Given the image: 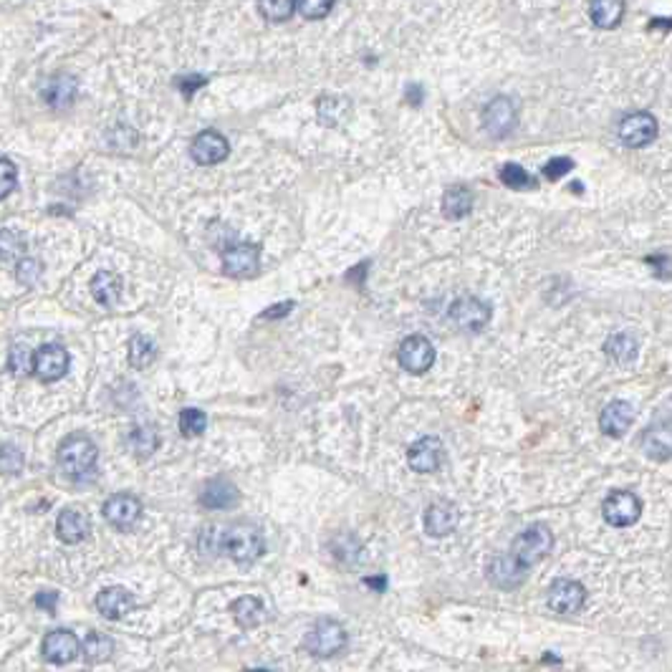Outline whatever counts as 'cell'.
Masks as SVG:
<instances>
[{
    "instance_id": "1",
    "label": "cell",
    "mask_w": 672,
    "mask_h": 672,
    "mask_svg": "<svg viewBox=\"0 0 672 672\" xmlns=\"http://www.w3.org/2000/svg\"><path fill=\"white\" fill-rule=\"evenodd\" d=\"M220 551H225L235 563L248 566L258 562L266 551V536L255 523H233L231 529L220 531Z\"/></svg>"
},
{
    "instance_id": "2",
    "label": "cell",
    "mask_w": 672,
    "mask_h": 672,
    "mask_svg": "<svg viewBox=\"0 0 672 672\" xmlns=\"http://www.w3.org/2000/svg\"><path fill=\"white\" fill-rule=\"evenodd\" d=\"M96 457H99V450H96L94 442L78 433L69 435L59 448V466L74 481H86L94 475Z\"/></svg>"
},
{
    "instance_id": "3",
    "label": "cell",
    "mask_w": 672,
    "mask_h": 672,
    "mask_svg": "<svg viewBox=\"0 0 672 672\" xmlns=\"http://www.w3.org/2000/svg\"><path fill=\"white\" fill-rule=\"evenodd\" d=\"M551 551H554V533L548 531V526H544V523H536V526H529L523 533H518L508 556L523 571H529L533 563L544 562Z\"/></svg>"
},
{
    "instance_id": "4",
    "label": "cell",
    "mask_w": 672,
    "mask_h": 672,
    "mask_svg": "<svg viewBox=\"0 0 672 672\" xmlns=\"http://www.w3.org/2000/svg\"><path fill=\"white\" fill-rule=\"evenodd\" d=\"M346 629L336 619H316L313 627L309 629V635H306V640H304V647H306V652L313 657H334L339 655L342 650L346 647Z\"/></svg>"
},
{
    "instance_id": "5",
    "label": "cell",
    "mask_w": 672,
    "mask_h": 672,
    "mask_svg": "<svg viewBox=\"0 0 672 672\" xmlns=\"http://www.w3.org/2000/svg\"><path fill=\"white\" fill-rule=\"evenodd\" d=\"M602 516L614 529H627L642 516V500L632 490H614L602 503Z\"/></svg>"
},
{
    "instance_id": "6",
    "label": "cell",
    "mask_w": 672,
    "mask_h": 672,
    "mask_svg": "<svg viewBox=\"0 0 672 672\" xmlns=\"http://www.w3.org/2000/svg\"><path fill=\"white\" fill-rule=\"evenodd\" d=\"M518 111L508 96H496L483 109V126L493 140H506L516 129Z\"/></svg>"
},
{
    "instance_id": "7",
    "label": "cell",
    "mask_w": 672,
    "mask_h": 672,
    "mask_svg": "<svg viewBox=\"0 0 672 672\" xmlns=\"http://www.w3.org/2000/svg\"><path fill=\"white\" fill-rule=\"evenodd\" d=\"M397 360L402 364V369L412 375H425L433 361H435V349L430 344V339L423 334H412L397 349Z\"/></svg>"
},
{
    "instance_id": "8",
    "label": "cell",
    "mask_w": 672,
    "mask_h": 672,
    "mask_svg": "<svg viewBox=\"0 0 672 672\" xmlns=\"http://www.w3.org/2000/svg\"><path fill=\"white\" fill-rule=\"evenodd\" d=\"M490 316H493L490 306L475 296L457 298L450 306V319L455 321V327L463 328V331H483Z\"/></svg>"
},
{
    "instance_id": "9",
    "label": "cell",
    "mask_w": 672,
    "mask_h": 672,
    "mask_svg": "<svg viewBox=\"0 0 672 672\" xmlns=\"http://www.w3.org/2000/svg\"><path fill=\"white\" fill-rule=\"evenodd\" d=\"M104 518L109 521L114 529L129 531L140 523L142 518V503L132 493H117L104 503Z\"/></svg>"
},
{
    "instance_id": "10",
    "label": "cell",
    "mask_w": 672,
    "mask_h": 672,
    "mask_svg": "<svg viewBox=\"0 0 672 672\" xmlns=\"http://www.w3.org/2000/svg\"><path fill=\"white\" fill-rule=\"evenodd\" d=\"M587 602V589L574 579H556L548 589V607L556 614H577Z\"/></svg>"
},
{
    "instance_id": "11",
    "label": "cell",
    "mask_w": 672,
    "mask_h": 672,
    "mask_svg": "<svg viewBox=\"0 0 672 672\" xmlns=\"http://www.w3.org/2000/svg\"><path fill=\"white\" fill-rule=\"evenodd\" d=\"M258 258H261L258 246L233 243V246L223 250V268L233 279H246V276H253L258 271Z\"/></svg>"
},
{
    "instance_id": "12",
    "label": "cell",
    "mask_w": 672,
    "mask_h": 672,
    "mask_svg": "<svg viewBox=\"0 0 672 672\" xmlns=\"http://www.w3.org/2000/svg\"><path fill=\"white\" fill-rule=\"evenodd\" d=\"M69 352L61 344H46L33 357V372L41 382H56L69 372Z\"/></svg>"
},
{
    "instance_id": "13",
    "label": "cell",
    "mask_w": 672,
    "mask_h": 672,
    "mask_svg": "<svg viewBox=\"0 0 672 672\" xmlns=\"http://www.w3.org/2000/svg\"><path fill=\"white\" fill-rule=\"evenodd\" d=\"M657 137V122L650 111H635L627 114L625 119L619 122V140L625 142L627 147H644Z\"/></svg>"
},
{
    "instance_id": "14",
    "label": "cell",
    "mask_w": 672,
    "mask_h": 672,
    "mask_svg": "<svg viewBox=\"0 0 672 672\" xmlns=\"http://www.w3.org/2000/svg\"><path fill=\"white\" fill-rule=\"evenodd\" d=\"M190 155H192V159L198 162V165H218V162H223L225 157L231 155V144H228V140L220 134V132H215V129H205V132H200L195 140H192V147H190Z\"/></svg>"
},
{
    "instance_id": "15",
    "label": "cell",
    "mask_w": 672,
    "mask_h": 672,
    "mask_svg": "<svg viewBox=\"0 0 672 672\" xmlns=\"http://www.w3.org/2000/svg\"><path fill=\"white\" fill-rule=\"evenodd\" d=\"M41 652H44L46 662H51V665H66V662L77 660V655L81 652V642H78L74 632L56 629V632H48L46 635Z\"/></svg>"
},
{
    "instance_id": "16",
    "label": "cell",
    "mask_w": 672,
    "mask_h": 672,
    "mask_svg": "<svg viewBox=\"0 0 672 672\" xmlns=\"http://www.w3.org/2000/svg\"><path fill=\"white\" fill-rule=\"evenodd\" d=\"M240 500V490L235 488L228 478H213L203 485L200 490V506L210 508V511H228L235 508Z\"/></svg>"
},
{
    "instance_id": "17",
    "label": "cell",
    "mask_w": 672,
    "mask_h": 672,
    "mask_svg": "<svg viewBox=\"0 0 672 672\" xmlns=\"http://www.w3.org/2000/svg\"><path fill=\"white\" fill-rule=\"evenodd\" d=\"M635 420V407L625 402V400H614L610 405L602 409L599 415V427L607 438H622L627 430L632 427Z\"/></svg>"
},
{
    "instance_id": "18",
    "label": "cell",
    "mask_w": 672,
    "mask_h": 672,
    "mask_svg": "<svg viewBox=\"0 0 672 672\" xmlns=\"http://www.w3.org/2000/svg\"><path fill=\"white\" fill-rule=\"evenodd\" d=\"M442 460V442L438 438H420L407 453V463L415 473H435Z\"/></svg>"
},
{
    "instance_id": "19",
    "label": "cell",
    "mask_w": 672,
    "mask_h": 672,
    "mask_svg": "<svg viewBox=\"0 0 672 672\" xmlns=\"http://www.w3.org/2000/svg\"><path fill=\"white\" fill-rule=\"evenodd\" d=\"M457 521H460V514H457L453 503L438 500L425 511V531L435 536V538H442V536H450L455 531Z\"/></svg>"
},
{
    "instance_id": "20",
    "label": "cell",
    "mask_w": 672,
    "mask_h": 672,
    "mask_svg": "<svg viewBox=\"0 0 672 672\" xmlns=\"http://www.w3.org/2000/svg\"><path fill=\"white\" fill-rule=\"evenodd\" d=\"M670 420L650 425V427L642 433V450H644L647 457H652L657 463H668V460H670Z\"/></svg>"
},
{
    "instance_id": "21",
    "label": "cell",
    "mask_w": 672,
    "mask_h": 672,
    "mask_svg": "<svg viewBox=\"0 0 672 672\" xmlns=\"http://www.w3.org/2000/svg\"><path fill=\"white\" fill-rule=\"evenodd\" d=\"M526 574L508 554H500L493 562L488 563V579L498 587V589H516L526 581Z\"/></svg>"
},
{
    "instance_id": "22",
    "label": "cell",
    "mask_w": 672,
    "mask_h": 672,
    "mask_svg": "<svg viewBox=\"0 0 672 672\" xmlns=\"http://www.w3.org/2000/svg\"><path fill=\"white\" fill-rule=\"evenodd\" d=\"M56 531H59V538H61L63 544H78V541H84L89 536L92 523H89V516L84 511L66 508V511H61V516H59Z\"/></svg>"
},
{
    "instance_id": "23",
    "label": "cell",
    "mask_w": 672,
    "mask_h": 672,
    "mask_svg": "<svg viewBox=\"0 0 672 672\" xmlns=\"http://www.w3.org/2000/svg\"><path fill=\"white\" fill-rule=\"evenodd\" d=\"M96 610L101 611L107 619H122L126 611L134 610V596L122 587H109L96 596Z\"/></svg>"
},
{
    "instance_id": "24",
    "label": "cell",
    "mask_w": 672,
    "mask_h": 672,
    "mask_svg": "<svg viewBox=\"0 0 672 672\" xmlns=\"http://www.w3.org/2000/svg\"><path fill=\"white\" fill-rule=\"evenodd\" d=\"M77 78L69 77V74H59V77H53L46 84V89H44V96H46L48 107H53V109H66V107H71V101L77 99Z\"/></svg>"
},
{
    "instance_id": "25",
    "label": "cell",
    "mask_w": 672,
    "mask_h": 672,
    "mask_svg": "<svg viewBox=\"0 0 672 672\" xmlns=\"http://www.w3.org/2000/svg\"><path fill=\"white\" fill-rule=\"evenodd\" d=\"M231 611H233V619L238 622V627L243 629H253V627L263 625L266 622V607L258 596H240L231 604Z\"/></svg>"
},
{
    "instance_id": "26",
    "label": "cell",
    "mask_w": 672,
    "mask_h": 672,
    "mask_svg": "<svg viewBox=\"0 0 672 672\" xmlns=\"http://www.w3.org/2000/svg\"><path fill=\"white\" fill-rule=\"evenodd\" d=\"M122 288H125V281H122L117 273H111V271H99L94 279H92V296H94L101 306H114V304H119Z\"/></svg>"
},
{
    "instance_id": "27",
    "label": "cell",
    "mask_w": 672,
    "mask_h": 672,
    "mask_svg": "<svg viewBox=\"0 0 672 672\" xmlns=\"http://www.w3.org/2000/svg\"><path fill=\"white\" fill-rule=\"evenodd\" d=\"M473 210V192L466 185H453L442 195V215L448 220L468 218Z\"/></svg>"
},
{
    "instance_id": "28",
    "label": "cell",
    "mask_w": 672,
    "mask_h": 672,
    "mask_svg": "<svg viewBox=\"0 0 672 672\" xmlns=\"http://www.w3.org/2000/svg\"><path fill=\"white\" fill-rule=\"evenodd\" d=\"M604 352L617 364H632V361L637 360V339L629 331H619V334H614V336L607 339Z\"/></svg>"
},
{
    "instance_id": "29",
    "label": "cell",
    "mask_w": 672,
    "mask_h": 672,
    "mask_svg": "<svg viewBox=\"0 0 672 672\" xmlns=\"http://www.w3.org/2000/svg\"><path fill=\"white\" fill-rule=\"evenodd\" d=\"M622 16H625V3H614V0H599L589 8V18L599 28H614Z\"/></svg>"
},
{
    "instance_id": "30",
    "label": "cell",
    "mask_w": 672,
    "mask_h": 672,
    "mask_svg": "<svg viewBox=\"0 0 672 672\" xmlns=\"http://www.w3.org/2000/svg\"><path fill=\"white\" fill-rule=\"evenodd\" d=\"M81 652L94 665L96 662H104L114 652V640L107 637V635H101V632H92V635H86V640L81 644Z\"/></svg>"
},
{
    "instance_id": "31",
    "label": "cell",
    "mask_w": 672,
    "mask_h": 672,
    "mask_svg": "<svg viewBox=\"0 0 672 672\" xmlns=\"http://www.w3.org/2000/svg\"><path fill=\"white\" fill-rule=\"evenodd\" d=\"M157 357V346L155 342L150 339V336H132V342H129V361H132V367H137V369H144V367H150Z\"/></svg>"
},
{
    "instance_id": "32",
    "label": "cell",
    "mask_w": 672,
    "mask_h": 672,
    "mask_svg": "<svg viewBox=\"0 0 672 672\" xmlns=\"http://www.w3.org/2000/svg\"><path fill=\"white\" fill-rule=\"evenodd\" d=\"M500 182L514 190H536V185H538L536 177L526 173L516 162H508V165L500 167Z\"/></svg>"
},
{
    "instance_id": "33",
    "label": "cell",
    "mask_w": 672,
    "mask_h": 672,
    "mask_svg": "<svg viewBox=\"0 0 672 672\" xmlns=\"http://www.w3.org/2000/svg\"><path fill=\"white\" fill-rule=\"evenodd\" d=\"M129 445H132V450L140 455V457L152 455L157 450V445H159L157 430L155 427H150V425H140V427H134V430H132V435H129Z\"/></svg>"
},
{
    "instance_id": "34",
    "label": "cell",
    "mask_w": 672,
    "mask_h": 672,
    "mask_svg": "<svg viewBox=\"0 0 672 672\" xmlns=\"http://www.w3.org/2000/svg\"><path fill=\"white\" fill-rule=\"evenodd\" d=\"M205 427H207V415H205L203 409L190 407V409H182V412H180V433H182L185 438H198V435H203Z\"/></svg>"
},
{
    "instance_id": "35",
    "label": "cell",
    "mask_w": 672,
    "mask_h": 672,
    "mask_svg": "<svg viewBox=\"0 0 672 672\" xmlns=\"http://www.w3.org/2000/svg\"><path fill=\"white\" fill-rule=\"evenodd\" d=\"M258 13L271 20V23H283L296 13V3L294 0H276V3H261Z\"/></svg>"
},
{
    "instance_id": "36",
    "label": "cell",
    "mask_w": 672,
    "mask_h": 672,
    "mask_svg": "<svg viewBox=\"0 0 672 672\" xmlns=\"http://www.w3.org/2000/svg\"><path fill=\"white\" fill-rule=\"evenodd\" d=\"M18 182V170L16 165L5 157H0V200H5L13 190H16Z\"/></svg>"
},
{
    "instance_id": "37",
    "label": "cell",
    "mask_w": 672,
    "mask_h": 672,
    "mask_svg": "<svg viewBox=\"0 0 672 672\" xmlns=\"http://www.w3.org/2000/svg\"><path fill=\"white\" fill-rule=\"evenodd\" d=\"M23 243H20V238H18L13 231H3L0 233V255L5 258V261H16L23 255Z\"/></svg>"
},
{
    "instance_id": "38",
    "label": "cell",
    "mask_w": 672,
    "mask_h": 672,
    "mask_svg": "<svg viewBox=\"0 0 672 672\" xmlns=\"http://www.w3.org/2000/svg\"><path fill=\"white\" fill-rule=\"evenodd\" d=\"M11 369H13V375H31L33 369V360H31V352L26 349V346H13L11 349Z\"/></svg>"
},
{
    "instance_id": "39",
    "label": "cell",
    "mask_w": 672,
    "mask_h": 672,
    "mask_svg": "<svg viewBox=\"0 0 672 672\" xmlns=\"http://www.w3.org/2000/svg\"><path fill=\"white\" fill-rule=\"evenodd\" d=\"M23 468V453L16 445H3L0 448V470L3 473H18Z\"/></svg>"
},
{
    "instance_id": "40",
    "label": "cell",
    "mask_w": 672,
    "mask_h": 672,
    "mask_svg": "<svg viewBox=\"0 0 672 672\" xmlns=\"http://www.w3.org/2000/svg\"><path fill=\"white\" fill-rule=\"evenodd\" d=\"M331 8H334V3H316V0H304V3H298L296 11L304 18H309V20H321V18H327L331 13Z\"/></svg>"
},
{
    "instance_id": "41",
    "label": "cell",
    "mask_w": 672,
    "mask_h": 672,
    "mask_svg": "<svg viewBox=\"0 0 672 672\" xmlns=\"http://www.w3.org/2000/svg\"><path fill=\"white\" fill-rule=\"evenodd\" d=\"M571 170H574V162L569 157H556V159H551L547 167H544V177L547 180H559V177L569 174Z\"/></svg>"
},
{
    "instance_id": "42",
    "label": "cell",
    "mask_w": 672,
    "mask_h": 672,
    "mask_svg": "<svg viewBox=\"0 0 672 672\" xmlns=\"http://www.w3.org/2000/svg\"><path fill=\"white\" fill-rule=\"evenodd\" d=\"M38 276H41V266L36 261H23L18 266V281L26 283V286H33V283L38 281Z\"/></svg>"
},
{
    "instance_id": "43",
    "label": "cell",
    "mask_w": 672,
    "mask_h": 672,
    "mask_svg": "<svg viewBox=\"0 0 672 672\" xmlns=\"http://www.w3.org/2000/svg\"><path fill=\"white\" fill-rule=\"evenodd\" d=\"M56 604H59V592H41V595L36 596V607H41L48 614L56 611Z\"/></svg>"
},
{
    "instance_id": "44",
    "label": "cell",
    "mask_w": 672,
    "mask_h": 672,
    "mask_svg": "<svg viewBox=\"0 0 672 672\" xmlns=\"http://www.w3.org/2000/svg\"><path fill=\"white\" fill-rule=\"evenodd\" d=\"M288 312H294V301H281L279 306H273V309H266V312L261 313L263 319H281Z\"/></svg>"
},
{
    "instance_id": "45",
    "label": "cell",
    "mask_w": 672,
    "mask_h": 672,
    "mask_svg": "<svg viewBox=\"0 0 672 672\" xmlns=\"http://www.w3.org/2000/svg\"><path fill=\"white\" fill-rule=\"evenodd\" d=\"M650 263H652V266H657V268H662V273H660V276H662L665 281L670 279V258H668V255H657V258H650Z\"/></svg>"
},
{
    "instance_id": "46",
    "label": "cell",
    "mask_w": 672,
    "mask_h": 672,
    "mask_svg": "<svg viewBox=\"0 0 672 672\" xmlns=\"http://www.w3.org/2000/svg\"><path fill=\"white\" fill-rule=\"evenodd\" d=\"M407 101H409V104H415V107H420V101H423V89H420L417 84L407 86Z\"/></svg>"
},
{
    "instance_id": "47",
    "label": "cell",
    "mask_w": 672,
    "mask_h": 672,
    "mask_svg": "<svg viewBox=\"0 0 672 672\" xmlns=\"http://www.w3.org/2000/svg\"><path fill=\"white\" fill-rule=\"evenodd\" d=\"M367 584H369V587H375V589H379V592H382V589H385V584H387V579H385V577L367 579Z\"/></svg>"
}]
</instances>
